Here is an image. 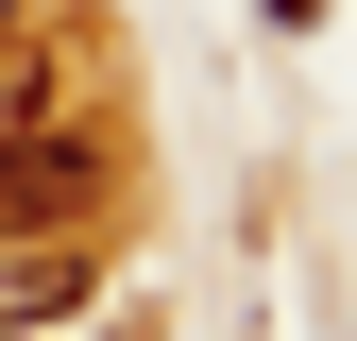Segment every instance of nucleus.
<instances>
[{
    "label": "nucleus",
    "mask_w": 357,
    "mask_h": 341,
    "mask_svg": "<svg viewBox=\"0 0 357 341\" xmlns=\"http://www.w3.org/2000/svg\"><path fill=\"white\" fill-rule=\"evenodd\" d=\"M68 290H85V239H34V256H0V341H17V324H52Z\"/></svg>",
    "instance_id": "2"
},
{
    "label": "nucleus",
    "mask_w": 357,
    "mask_h": 341,
    "mask_svg": "<svg viewBox=\"0 0 357 341\" xmlns=\"http://www.w3.org/2000/svg\"><path fill=\"white\" fill-rule=\"evenodd\" d=\"M85 205H102V137H68V119L0 137V239H85Z\"/></svg>",
    "instance_id": "1"
},
{
    "label": "nucleus",
    "mask_w": 357,
    "mask_h": 341,
    "mask_svg": "<svg viewBox=\"0 0 357 341\" xmlns=\"http://www.w3.org/2000/svg\"><path fill=\"white\" fill-rule=\"evenodd\" d=\"M273 17H324V0H273Z\"/></svg>",
    "instance_id": "3"
}]
</instances>
